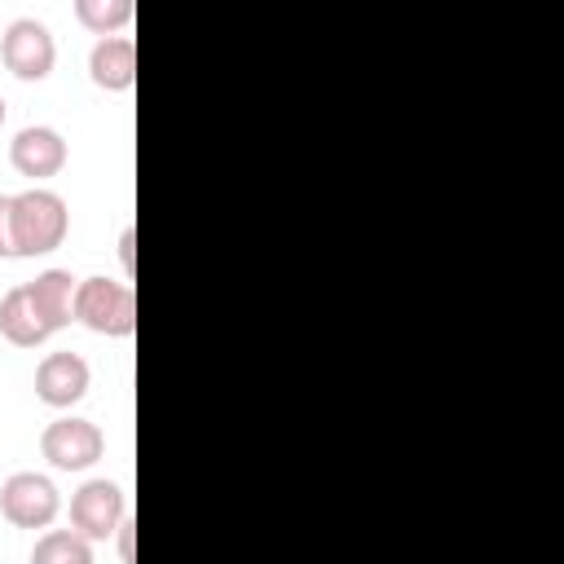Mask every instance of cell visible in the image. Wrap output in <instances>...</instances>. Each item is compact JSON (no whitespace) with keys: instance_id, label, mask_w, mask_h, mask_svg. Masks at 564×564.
Segmentation results:
<instances>
[{"instance_id":"5b68a950","label":"cell","mask_w":564,"mask_h":564,"mask_svg":"<svg viewBox=\"0 0 564 564\" xmlns=\"http://www.w3.org/2000/svg\"><path fill=\"white\" fill-rule=\"evenodd\" d=\"M40 454L57 467V471H84L106 454V432L93 419L79 414H57L44 432H40Z\"/></svg>"},{"instance_id":"52a82bcc","label":"cell","mask_w":564,"mask_h":564,"mask_svg":"<svg viewBox=\"0 0 564 564\" xmlns=\"http://www.w3.org/2000/svg\"><path fill=\"white\" fill-rule=\"evenodd\" d=\"M66 159H70V150H66V137L57 132V128H48V123H26V128H18V137L9 141V163H13V172L18 176H26V181H48V176H57L62 167H66Z\"/></svg>"},{"instance_id":"7a4b0ae2","label":"cell","mask_w":564,"mask_h":564,"mask_svg":"<svg viewBox=\"0 0 564 564\" xmlns=\"http://www.w3.org/2000/svg\"><path fill=\"white\" fill-rule=\"evenodd\" d=\"M75 322L93 335L128 339L137 330V291L115 278H79L75 286Z\"/></svg>"},{"instance_id":"3957f363","label":"cell","mask_w":564,"mask_h":564,"mask_svg":"<svg viewBox=\"0 0 564 564\" xmlns=\"http://www.w3.org/2000/svg\"><path fill=\"white\" fill-rule=\"evenodd\" d=\"M0 62L13 79L22 84H40L53 75L57 66V40L40 18H13L0 31Z\"/></svg>"},{"instance_id":"e0dca14e","label":"cell","mask_w":564,"mask_h":564,"mask_svg":"<svg viewBox=\"0 0 564 564\" xmlns=\"http://www.w3.org/2000/svg\"><path fill=\"white\" fill-rule=\"evenodd\" d=\"M4 115H9V101H4V97H0V123H4Z\"/></svg>"},{"instance_id":"7c38bea8","label":"cell","mask_w":564,"mask_h":564,"mask_svg":"<svg viewBox=\"0 0 564 564\" xmlns=\"http://www.w3.org/2000/svg\"><path fill=\"white\" fill-rule=\"evenodd\" d=\"M31 564H93V542L75 529H44L31 546Z\"/></svg>"},{"instance_id":"ba28073f","label":"cell","mask_w":564,"mask_h":564,"mask_svg":"<svg viewBox=\"0 0 564 564\" xmlns=\"http://www.w3.org/2000/svg\"><path fill=\"white\" fill-rule=\"evenodd\" d=\"M88 383H93V370L70 348L44 352L40 366H35V397L44 405H53V410H70L75 401H84L88 397Z\"/></svg>"},{"instance_id":"5bb4252c","label":"cell","mask_w":564,"mask_h":564,"mask_svg":"<svg viewBox=\"0 0 564 564\" xmlns=\"http://www.w3.org/2000/svg\"><path fill=\"white\" fill-rule=\"evenodd\" d=\"M0 260H18L13 256V194H0Z\"/></svg>"},{"instance_id":"2e32d148","label":"cell","mask_w":564,"mask_h":564,"mask_svg":"<svg viewBox=\"0 0 564 564\" xmlns=\"http://www.w3.org/2000/svg\"><path fill=\"white\" fill-rule=\"evenodd\" d=\"M132 242H137V234H132V225L119 234V260H123V269L132 273L137 269V251H132Z\"/></svg>"},{"instance_id":"6da1fadb","label":"cell","mask_w":564,"mask_h":564,"mask_svg":"<svg viewBox=\"0 0 564 564\" xmlns=\"http://www.w3.org/2000/svg\"><path fill=\"white\" fill-rule=\"evenodd\" d=\"M66 229H70V207L57 189L31 185L13 194V256L18 260L57 251L66 242Z\"/></svg>"},{"instance_id":"4fadbf2b","label":"cell","mask_w":564,"mask_h":564,"mask_svg":"<svg viewBox=\"0 0 564 564\" xmlns=\"http://www.w3.org/2000/svg\"><path fill=\"white\" fill-rule=\"evenodd\" d=\"M75 18L101 40V35H119L137 18V4L132 0H75Z\"/></svg>"},{"instance_id":"30bf717a","label":"cell","mask_w":564,"mask_h":564,"mask_svg":"<svg viewBox=\"0 0 564 564\" xmlns=\"http://www.w3.org/2000/svg\"><path fill=\"white\" fill-rule=\"evenodd\" d=\"M22 286H26L31 304H35V313H40V322H44L53 335L75 322V286H79V278H75L70 269H44V273H35V278L22 282Z\"/></svg>"},{"instance_id":"277c9868","label":"cell","mask_w":564,"mask_h":564,"mask_svg":"<svg viewBox=\"0 0 564 564\" xmlns=\"http://www.w3.org/2000/svg\"><path fill=\"white\" fill-rule=\"evenodd\" d=\"M62 511V494L44 471H13L0 485V516L13 529H48Z\"/></svg>"},{"instance_id":"9a60e30c","label":"cell","mask_w":564,"mask_h":564,"mask_svg":"<svg viewBox=\"0 0 564 564\" xmlns=\"http://www.w3.org/2000/svg\"><path fill=\"white\" fill-rule=\"evenodd\" d=\"M132 533H137V524H132V516H123L119 529H115V538H119V560H123V564H132Z\"/></svg>"},{"instance_id":"9c48e42d","label":"cell","mask_w":564,"mask_h":564,"mask_svg":"<svg viewBox=\"0 0 564 564\" xmlns=\"http://www.w3.org/2000/svg\"><path fill=\"white\" fill-rule=\"evenodd\" d=\"M88 79L106 93H128L137 84V40L132 35H101L88 48Z\"/></svg>"},{"instance_id":"8992f818","label":"cell","mask_w":564,"mask_h":564,"mask_svg":"<svg viewBox=\"0 0 564 564\" xmlns=\"http://www.w3.org/2000/svg\"><path fill=\"white\" fill-rule=\"evenodd\" d=\"M128 516V502H123V489L106 476L97 480H84L75 494H70V529L88 542H106L115 538L119 520Z\"/></svg>"},{"instance_id":"8fae6325","label":"cell","mask_w":564,"mask_h":564,"mask_svg":"<svg viewBox=\"0 0 564 564\" xmlns=\"http://www.w3.org/2000/svg\"><path fill=\"white\" fill-rule=\"evenodd\" d=\"M0 335H4L13 348H35V344H44V339L53 335V330L40 322V313H35V304H31V295H26L22 282L0 295Z\"/></svg>"}]
</instances>
